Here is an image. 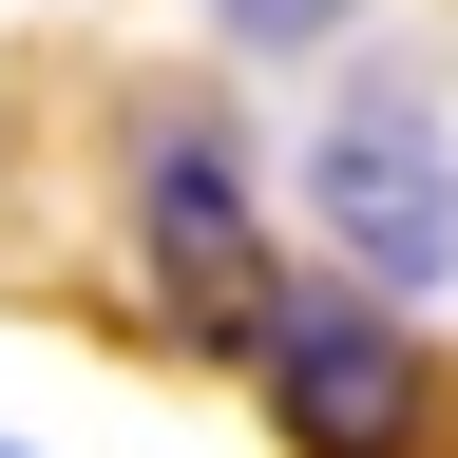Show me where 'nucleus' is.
<instances>
[{
    "instance_id": "nucleus-1",
    "label": "nucleus",
    "mask_w": 458,
    "mask_h": 458,
    "mask_svg": "<svg viewBox=\"0 0 458 458\" xmlns=\"http://www.w3.org/2000/svg\"><path fill=\"white\" fill-rule=\"evenodd\" d=\"M249 382H267L286 458H439V344H420V306H382V286H344V267L267 286Z\"/></svg>"
},
{
    "instance_id": "nucleus-3",
    "label": "nucleus",
    "mask_w": 458,
    "mask_h": 458,
    "mask_svg": "<svg viewBox=\"0 0 458 458\" xmlns=\"http://www.w3.org/2000/svg\"><path fill=\"white\" fill-rule=\"evenodd\" d=\"M306 210H325V249H344V286H382V306H420V286L458 267V134L401 77H363L306 134Z\"/></svg>"
},
{
    "instance_id": "nucleus-4",
    "label": "nucleus",
    "mask_w": 458,
    "mask_h": 458,
    "mask_svg": "<svg viewBox=\"0 0 458 458\" xmlns=\"http://www.w3.org/2000/svg\"><path fill=\"white\" fill-rule=\"evenodd\" d=\"M210 20H229V38H249V57H325L344 20H363V0H210Z\"/></svg>"
},
{
    "instance_id": "nucleus-5",
    "label": "nucleus",
    "mask_w": 458,
    "mask_h": 458,
    "mask_svg": "<svg viewBox=\"0 0 458 458\" xmlns=\"http://www.w3.org/2000/svg\"><path fill=\"white\" fill-rule=\"evenodd\" d=\"M0 458H20V439H0Z\"/></svg>"
},
{
    "instance_id": "nucleus-2",
    "label": "nucleus",
    "mask_w": 458,
    "mask_h": 458,
    "mask_svg": "<svg viewBox=\"0 0 458 458\" xmlns=\"http://www.w3.org/2000/svg\"><path fill=\"white\" fill-rule=\"evenodd\" d=\"M134 267H153L172 344H229V363L267 344V286H286L267 267V191L229 153V114H191V96L134 114Z\"/></svg>"
}]
</instances>
